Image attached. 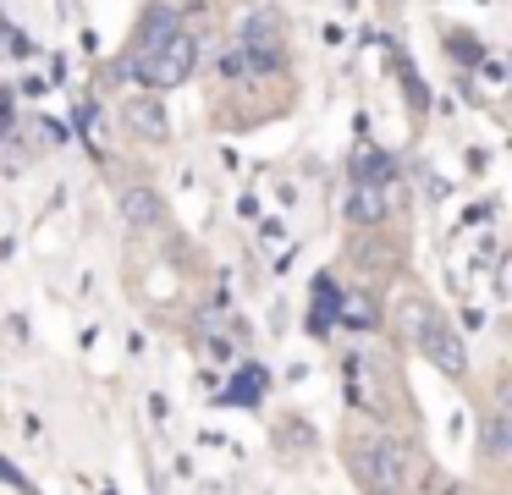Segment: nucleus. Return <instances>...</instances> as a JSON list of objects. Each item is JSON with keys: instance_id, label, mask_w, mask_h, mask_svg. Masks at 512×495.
I'll return each instance as SVG.
<instances>
[{"instance_id": "1", "label": "nucleus", "mask_w": 512, "mask_h": 495, "mask_svg": "<svg viewBox=\"0 0 512 495\" xmlns=\"http://www.w3.org/2000/svg\"><path fill=\"white\" fill-rule=\"evenodd\" d=\"M193 61H199V39L193 33H166L160 44H149V50H133V66L138 77H144V88H155V94H166V88H182L193 72Z\"/></svg>"}, {"instance_id": "2", "label": "nucleus", "mask_w": 512, "mask_h": 495, "mask_svg": "<svg viewBox=\"0 0 512 495\" xmlns=\"http://www.w3.org/2000/svg\"><path fill=\"white\" fill-rule=\"evenodd\" d=\"M408 330H413V341H419L424 358H430L441 374H452V380H463V374H468L463 347H457V336L441 325V319H435L430 303H408Z\"/></svg>"}, {"instance_id": "3", "label": "nucleus", "mask_w": 512, "mask_h": 495, "mask_svg": "<svg viewBox=\"0 0 512 495\" xmlns=\"http://www.w3.org/2000/svg\"><path fill=\"white\" fill-rule=\"evenodd\" d=\"M353 468L364 473L369 490H386V495H402V490H408V468H402V451H397V440H386V435L358 440Z\"/></svg>"}, {"instance_id": "4", "label": "nucleus", "mask_w": 512, "mask_h": 495, "mask_svg": "<svg viewBox=\"0 0 512 495\" xmlns=\"http://www.w3.org/2000/svg\"><path fill=\"white\" fill-rule=\"evenodd\" d=\"M122 121L138 132V138H166V132H171L166 110H160V94H138V99H127V105H122Z\"/></svg>"}, {"instance_id": "5", "label": "nucleus", "mask_w": 512, "mask_h": 495, "mask_svg": "<svg viewBox=\"0 0 512 495\" xmlns=\"http://www.w3.org/2000/svg\"><path fill=\"white\" fill-rule=\"evenodd\" d=\"M122 220H127L133 231H155L160 220H166L160 193H149V187H122Z\"/></svg>"}, {"instance_id": "6", "label": "nucleus", "mask_w": 512, "mask_h": 495, "mask_svg": "<svg viewBox=\"0 0 512 495\" xmlns=\"http://www.w3.org/2000/svg\"><path fill=\"white\" fill-rule=\"evenodd\" d=\"M237 44H281V17L270 6L243 11V22H237Z\"/></svg>"}, {"instance_id": "7", "label": "nucleus", "mask_w": 512, "mask_h": 495, "mask_svg": "<svg viewBox=\"0 0 512 495\" xmlns=\"http://www.w3.org/2000/svg\"><path fill=\"white\" fill-rule=\"evenodd\" d=\"M347 215H353L358 226H375V220L386 215V193H380V182H364V176H358L353 193H347Z\"/></svg>"}, {"instance_id": "8", "label": "nucleus", "mask_w": 512, "mask_h": 495, "mask_svg": "<svg viewBox=\"0 0 512 495\" xmlns=\"http://www.w3.org/2000/svg\"><path fill=\"white\" fill-rule=\"evenodd\" d=\"M485 451H490V457H507V413H490L485 418Z\"/></svg>"}, {"instance_id": "9", "label": "nucleus", "mask_w": 512, "mask_h": 495, "mask_svg": "<svg viewBox=\"0 0 512 495\" xmlns=\"http://www.w3.org/2000/svg\"><path fill=\"white\" fill-rule=\"evenodd\" d=\"M6 127H12V110H6V99H0V138H6Z\"/></svg>"}, {"instance_id": "10", "label": "nucleus", "mask_w": 512, "mask_h": 495, "mask_svg": "<svg viewBox=\"0 0 512 495\" xmlns=\"http://www.w3.org/2000/svg\"><path fill=\"white\" fill-rule=\"evenodd\" d=\"M188 6H199V0H188Z\"/></svg>"}]
</instances>
